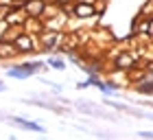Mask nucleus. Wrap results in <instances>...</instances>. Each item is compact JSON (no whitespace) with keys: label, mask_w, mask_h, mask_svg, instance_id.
<instances>
[{"label":"nucleus","mask_w":153,"mask_h":140,"mask_svg":"<svg viewBox=\"0 0 153 140\" xmlns=\"http://www.w3.org/2000/svg\"><path fill=\"white\" fill-rule=\"evenodd\" d=\"M116 66H118V68H123V66H131V57H129V55H120V57L116 59Z\"/></svg>","instance_id":"obj_5"},{"label":"nucleus","mask_w":153,"mask_h":140,"mask_svg":"<svg viewBox=\"0 0 153 140\" xmlns=\"http://www.w3.org/2000/svg\"><path fill=\"white\" fill-rule=\"evenodd\" d=\"M16 46L20 48V51H33V42L26 37V35H20V37H16Z\"/></svg>","instance_id":"obj_4"},{"label":"nucleus","mask_w":153,"mask_h":140,"mask_svg":"<svg viewBox=\"0 0 153 140\" xmlns=\"http://www.w3.org/2000/svg\"><path fill=\"white\" fill-rule=\"evenodd\" d=\"M149 22H151V35H153V20H149Z\"/></svg>","instance_id":"obj_8"},{"label":"nucleus","mask_w":153,"mask_h":140,"mask_svg":"<svg viewBox=\"0 0 153 140\" xmlns=\"http://www.w3.org/2000/svg\"><path fill=\"white\" fill-rule=\"evenodd\" d=\"M140 138H153V131H138Z\"/></svg>","instance_id":"obj_7"},{"label":"nucleus","mask_w":153,"mask_h":140,"mask_svg":"<svg viewBox=\"0 0 153 140\" xmlns=\"http://www.w3.org/2000/svg\"><path fill=\"white\" fill-rule=\"evenodd\" d=\"M72 13L76 18H88V16H92L94 9H92V4H83V2H76L72 7Z\"/></svg>","instance_id":"obj_2"},{"label":"nucleus","mask_w":153,"mask_h":140,"mask_svg":"<svg viewBox=\"0 0 153 140\" xmlns=\"http://www.w3.org/2000/svg\"><path fill=\"white\" fill-rule=\"evenodd\" d=\"M48 64H51L53 68H57V70H64V61H59V59H55V57L48 59Z\"/></svg>","instance_id":"obj_6"},{"label":"nucleus","mask_w":153,"mask_h":140,"mask_svg":"<svg viewBox=\"0 0 153 140\" xmlns=\"http://www.w3.org/2000/svg\"><path fill=\"white\" fill-rule=\"evenodd\" d=\"M9 121H13L16 125H20V127H24V129H31V131H44V127L42 125H37L35 121H26V118L22 116H7Z\"/></svg>","instance_id":"obj_1"},{"label":"nucleus","mask_w":153,"mask_h":140,"mask_svg":"<svg viewBox=\"0 0 153 140\" xmlns=\"http://www.w3.org/2000/svg\"><path fill=\"white\" fill-rule=\"evenodd\" d=\"M9 77H13V79H29V77L33 74L31 70H26L24 66H20V68H13V70H9V72H7Z\"/></svg>","instance_id":"obj_3"}]
</instances>
